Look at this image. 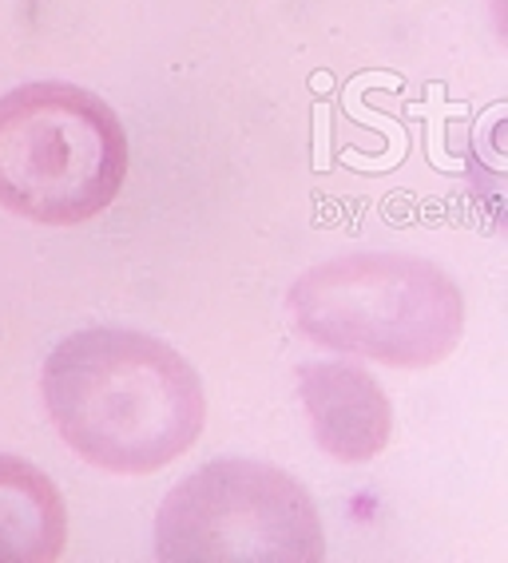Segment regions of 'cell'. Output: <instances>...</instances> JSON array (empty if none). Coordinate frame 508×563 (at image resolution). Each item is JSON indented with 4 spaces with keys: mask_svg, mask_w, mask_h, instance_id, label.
Returning <instances> with one entry per match:
<instances>
[{
    "mask_svg": "<svg viewBox=\"0 0 508 563\" xmlns=\"http://www.w3.org/2000/svg\"><path fill=\"white\" fill-rule=\"evenodd\" d=\"M325 555L314 496L266 461H211L155 516L163 563H314Z\"/></svg>",
    "mask_w": 508,
    "mask_h": 563,
    "instance_id": "obj_4",
    "label": "cell"
},
{
    "mask_svg": "<svg viewBox=\"0 0 508 563\" xmlns=\"http://www.w3.org/2000/svg\"><path fill=\"white\" fill-rule=\"evenodd\" d=\"M286 306L314 345L394 369L445 362L465 330L453 274L413 254H342L310 266Z\"/></svg>",
    "mask_w": 508,
    "mask_h": 563,
    "instance_id": "obj_2",
    "label": "cell"
},
{
    "mask_svg": "<svg viewBox=\"0 0 508 563\" xmlns=\"http://www.w3.org/2000/svg\"><path fill=\"white\" fill-rule=\"evenodd\" d=\"M298 397L318 449L342 464L374 461L394 433L386 389L350 362L298 365Z\"/></svg>",
    "mask_w": 508,
    "mask_h": 563,
    "instance_id": "obj_5",
    "label": "cell"
},
{
    "mask_svg": "<svg viewBox=\"0 0 508 563\" xmlns=\"http://www.w3.org/2000/svg\"><path fill=\"white\" fill-rule=\"evenodd\" d=\"M44 409L71 453L115 476H152L199 441L207 397L184 353L140 330L68 333L41 373Z\"/></svg>",
    "mask_w": 508,
    "mask_h": 563,
    "instance_id": "obj_1",
    "label": "cell"
},
{
    "mask_svg": "<svg viewBox=\"0 0 508 563\" xmlns=\"http://www.w3.org/2000/svg\"><path fill=\"white\" fill-rule=\"evenodd\" d=\"M68 548V508L44 468L0 453V563H52Z\"/></svg>",
    "mask_w": 508,
    "mask_h": 563,
    "instance_id": "obj_6",
    "label": "cell"
},
{
    "mask_svg": "<svg viewBox=\"0 0 508 563\" xmlns=\"http://www.w3.org/2000/svg\"><path fill=\"white\" fill-rule=\"evenodd\" d=\"M128 131L80 84L36 80L0 96V207L41 227H80L128 179Z\"/></svg>",
    "mask_w": 508,
    "mask_h": 563,
    "instance_id": "obj_3",
    "label": "cell"
}]
</instances>
